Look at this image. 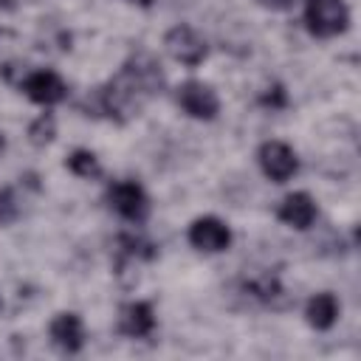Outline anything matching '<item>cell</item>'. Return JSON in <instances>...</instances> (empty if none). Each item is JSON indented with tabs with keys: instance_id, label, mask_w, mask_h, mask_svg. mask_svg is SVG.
<instances>
[{
	"instance_id": "5",
	"label": "cell",
	"mask_w": 361,
	"mask_h": 361,
	"mask_svg": "<svg viewBox=\"0 0 361 361\" xmlns=\"http://www.w3.org/2000/svg\"><path fill=\"white\" fill-rule=\"evenodd\" d=\"M257 164H259L262 175L274 183H288L299 172V158H296L293 147L285 141H276V138L262 141L257 147Z\"/></svg>"
},
{
	"instance_id": "9",
	"label": "cell",
	"mask_w": 361,
	"mask_h": 361,
	"mask_svg": "<svg viewBox=\"0 0 361 361\" xmlns=\"http://www.w3.org/2000/svg\"><path fill=\"white\" fill-rule=\"evenodd\" d=\"M316 217H319V206L310 192H290L276 206V220H282L296 231H307L316 223Z\"/></svg>"
},
{
	"instance_id": "12",
	"label": "cell",
	"mask_w": 361,
	"mask_h": 361,
	"mask_svg": "<svg viewBox=\"0 0 361 361\" xmlns=\"http://www.w3.org/2000/svg\"><path fill=\"white\" fill-rule=\"evenodd\" d=\"M338 313H341V305H338L336 293H330V290L313 293L305 305V322L313 330H330L338 322Z\"/></svg>"
},
{
	"instance_id": "19",
	"label": "cell",
	"mask_w": 361,
	"mask_h": 361,
	"mask_svg": "<svg viewBox=\"0 0 361 361\" xmlns=\"http://www.w3.org/2000/svg\"><path fill=\"white\" fill-rule=\"evenodd\" d=\"M259 6H265V8H274V11H288V8H293L299 0H257Z\"/></svg>"
},
{
	"instance_id": "10",
	"label": "cell",
	"mask_w": 361,
	"mask_h": 361,
	"mask_svg": "<svg viewBox=\"0 0 361 361\" xmlns=\"http://www.w3.org/2000/svg\"><path fill=\"white\" fill-rule=\"evenodd\" d=\"M48 336H51V344H54V347H59L62 353L73 355V353H79V350L85 347V322H82L79 313L62 310V313H56V316L51 319Z\"/></svg>"
},
{
	"instance_id": "22",
	"label": "cell",
	"mask_w": 361,
	"mask_h": 361,
	"mask_svg": "<svg viewBox=\"0 0 361 361\" xmlns=\"http://www.w3.org/2000/svg\"><path fill=\"white\" fill-rule=\"evenodd\" d=\"M0 305H3V302H0Z\"/></svg>"
},
{
	"instance_id": "8",
	"label": "cell",
	"mask_w": 361,
	"mask_h": 361,
	"mask_svg": "<svg viewBox=\"0 0 361 361\" xmlns=\"http://www.w3.org/2000/svg\"><path fill=\"white\" fill-rule=\"evenodd\" d=\"M186 240H189L192 248H197L203 254H223V251H228V245H231L234 237H231V228L220 217L203 214V217H195L189 223Z\"/></svg>"
},
{
	"instance_id": "1",
	"label": "cell",
	"mask_w": 361,
	"mask_h": 361,
	"mask_svg": "<svg viewBox=\"0 0 361 361\" xmlns=\"http://www.w3.org/2000/svg\"><path fill=\"white\" fill-rule=\"evenodd\" d=\"M164 90V71L158 59L147 51L133 54L113 79H107L102 87L90 90L85 99L87 116H104L110 121L124 124L127 118L138 116L141 107Z\"/></svg>"
},
{
	"instance_id": "18",
	"label": "cell",
	"mask_w": 361,
	"mask_h": 361,
	"mask_svg": "<svg viewBox=\"0 0 361 361\" xmlns=\"http://www.w3.org/2000/svg\"><path fill=\"white\" fill-rule=\"evenodd\" d=\"M259 104H262V107H271V110H282V107L288 104V93H285V87H282V85L268 87V90L259 96Z\"/></svg>"
},
{
	"instance_id": "6",
	"label": "cell",
	"mask_w": 361,
	"mask_h": 361,
	"mask_svg": "<svg viewBox=\"0 0 361 361\" xmlns=\"http://www.w3.org/2000/svg\"><path fill=\"white\" fill-rule=\"evenodd\" d=\"M164 48H166V54L175 59V62H180V65H186V68H197L206 56H209V45H206V39L192 28V25H172L166 34H164Z\"/></svg>"
},
{
	"instance_id": "16",
	"label": "cell",
	"mask_w": 361,
	"mask_h": 361,
	"mask_svg": "<svg viewBox=\"0 0 361 361\" xmlns=\"http://www.w3.org/2000/svg\"><path fill=\"white\" fill-rule=\"evenodd\" d=\"M245 290H248L251 296H257L259 302H265V305H276V299L285 293V290H282V285H279L274 276H262V279L245 282Z\"/></svg>"
},
{
	"instance_id": "7",
	"label": "cell",
	"mask_w": 361,
	"mask_h": 361,
	"mask_svg": "<svg viewBox=\"0 0 361 361\" xmlns=\"http://www.w3.org/2000/svg\"><path fill=\"white\" fill-rule=\"evenodd\" d=\"M34 104H42V107H54L59 102L68 99V85L65 79L51 71V68H39V71H25L23 82L17 85Z\"/></svg>"
},
{
	"instance_id": "4",
	"label": "cell",
	"mask_w": 361,
	"mask_h": 361,
	"mask_svg": "<svg viewBox=\"0 0 361 361\" xmlns=\"http://www.w3.org/2000/svg\"><path fill=\"white\" fill-rule=\"evenodd\" d=\"M175 102H178V107L186 116H192L197 121H214L217 113H220V99H217L214 87L206 85V82H200V79L180 82L175 87Z\"/></svg>"
},
{
	"instance_id": "13",
	"label": "cell",
	"mask_w": 361,
	"mask_h": 361,
	"mask_svg": "<svg viewBox=\"0 0 361 361\" xmlns=\"http://www.w3.org/2000/svg\"><path fill=\"white\" fill-rule=\"evenodd\" d=\"M65 166H68V172H73L76 178H85V180H96V178L104 175L99 158H96L90 149H73V152L65 158Z\"/></svg>"
},
{
	"instance_id": "3",
	"label": "cell",
	"mask_w": 361,
	"mask_h": 361,
	"mask_svg": "<svg viewBox=\"0 0 361 361\" xmlns=\"http://www.w3.org/2000/svg\"><path fill=\"white\" fill-rule=\"evenodd\" d=\"M107 206L127 223H144L149 217V195L138 180H113L107 186Z\"/></svg>"
},
{
	"instance_id": "21",
	"label": "cell",
	"mask_w": 361,
	"mask_h": 361,
	"mask_svg": "<svg viewBox=\"0 0 361 361\" xmlns=\"http://www.w3.org/2000/svg\"><path fill=\"white\" fill-rule=\"evenodd\" d=\"M3 147H6V141H3V135H0V149H3Z\"/></svg>"
},
{
	"instance_id": "14",
	"label": "cell",
	"mask_w": 361,
	"mask_h": 361,
	"mask_svg": "<svg viewBox=\"0 0 361 361\" xmlns=\"http://www.w3.org/2000/svg\"><path fill=\"white\" fill-rule=\"evenodd\" d=\"M118 254L127 257V259H141V262H149L158 257V248L138 237V234H118Z\"/></svg>"
},
{
	"instance_id": "17",
	"label": "cell",
	"mask_w": 361,
	"mask_h": 361,
	"mask_svg": "<svg viewBox=\"0 0 361 361\" xmlns=\"http://www.w3.org/2000/svg\"><path fill=\"white\" fill-rule=\"evenodd\" d=\"M20 217V200L11 186H0V226H11Z\"/></svg>"
},
{
	"instance_id": "20",
	"label": "cell",
	"mask_w": 361,
	"mask_h": 361,
	"mask_svg": "<svg viewBox=\"0 0 361 361\" xmlns=\"http://www.w3.org/2000/svg\"><path fill=\"white\" fill-rule=\"evenodd\" d=\"M130 3H135V6H141V8H149L155 0H130Z\"/></svg>"
},
{
	"instance_id": "15",
	"label": "cell",
	"mask_w": 361,
	"mask_h": 361,
	"mask_svg": "<svg viewBox=\"0 0 361 361\" xmlns=\"http://www.w3.org/2000/svg\"><path fill=\"white\" fill-rule=\"evenodd\" d=\"M56 138V116L51 113V110H45V113H39L31 124H28V141L34 144V147H45V144H51Z\"/></svg>"
},
{
	"instance_id": "2",
	"label": "cell",
	"mask_w": 361,
	"mask_h": 361,
	"mask_svg": "<svg viewBox=\"0 0 361 361\" xmlns=\"http://www.w3.org/2000/svg\"><path fill=\"white\" fill-rule=\"evenodd\" d=\"M305 28L319 37L330 39L350 28V8L344 0H305Z\"/></svg>"
},
{
	"instance_id": "11",
	"label": "cell",
	"mask_w": 361,
	"mask_h": 361,
	"mask_svg": "<svg viewBox=\"0 0 361 361\" xmlns=\"http://www.w3.org/2000/svg\"><path fill=\"white\" fill-rule=\"evenodd\" d=\"M116 330L127 338H147L152 336L155 330V310L149 302H127L118 307V322H116Z\"/></svg>"
}]
</instances>
